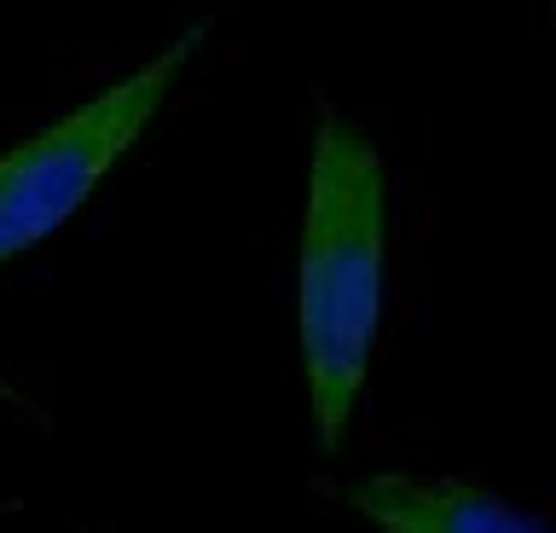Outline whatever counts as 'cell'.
Here are the masks:
<instances>
[{"instance_id":"obj_1","label":"cell","mask_w":556,"mask_h":533,"mask_svg":"<svg viewBox=\"0 0 556 533\" xmlns=\"http://www.w3.org/2000/svg\"><path fill=\"white\" fill-rule=\"evenodd\" d=\"M389 307V163L354 116L313 128L307 210L295 238V348L319 453H342Z\"/></svg>"},{"instance_id":"obj_2","label":"cell","mask_w":556,"mask_h":533,"mask_svg":"<svg viewBox=\"0 0 556 533\" xmlns=\"http://www.w3.org/2000/svg\"><path fill=\"white\" fill-rule=\"evenodd\" d=\"M208 24H191L186 36H174L163 53H151L139 71L111 81L104 93L81 99L76 111H64L52 128L29 134L24 145H12L0 157V267H12L17 255L47 244L70 215L104 186V175L139 145V134L156 123V111L168 105L174 81L191 71V59L203 53Z\"/></svg>"},{"instance_id":"obj_3","label":"cell","mask_w":556,"mask_h":533,"mask_svg":"<svg viewBox=\"0 0 556 533\" xmlns=\"http://www.w3.org/2000/svg\"><path fill=\"white\" fill-rule=\"evenodd\" d=\"M348 505L371 533H551L533 510L469 475L371 470L348 481Z\"/></svg>"}]
</instances>
